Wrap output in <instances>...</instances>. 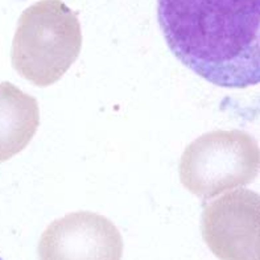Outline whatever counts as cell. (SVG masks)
<instances>
[{
    "mask_svg": "<svg viewBox=\"0 0 260 260\" xmlns=\"http://www.w3.org/2000/svg\"><path fill=\"white\" fill-rule=\"evenodd\" d=\"M169 49L213 85L260 82V0H157Z\"/></svg>",
    "mask_w": 260,
    "mask_h": 260,
    "instance_id": "1",
    "label": "cell"
},
{
    "mask_svg": "<svg viewBox=\"0 0 260 260\" xmlns=\"http://www.w3.org/2000/svg\"><path fill=\"white\" fill-rule=\"evenodd\" d=\"M0 260H3V259H2V257H0Z\"/></svg>",
    "mask_w": 260,
    "mask_h": 260,
    "instance_id": "5",
    "label": "cell"
},
{
    "mask_svg": "<svg viewBox=\"0 0 260 260\" xmlns=\"http://www.w3.org/2000/svg\"><path fill=\"white\" fill-rule=\"evenodd\" d=\"M259 144L239 129L204 134L185 148L180 180L190 193L210 200L252 182L259 173Z\"/></svg>",
    "mask_w": 260,
    "mask_h": 260,
    "instance_id": "3",
    "label": "cell"
},
{
    "mask_svg": "<svg viewBox=\"0 0 260 260\" xmlns=\"http://www.w3.org/2000/svg\"><path fill=\"white\" fill-rule=\"evenodd\" d=\"M40 125L39 103L12 83L0 85V161L23 151Z\"/></svg>",
    "mask_w": 260,
    "mask_h": 260,
    "instance_id": "4",
    "label": "cell"
},
{
    "mask_svg": "<svg viewBox=\"0 0 260 260\" xmlns=\"http://www.w3.org/2000/svg\"><path fill=\"white\" fill-rule=\"evenodd\" d=\"M82 46L77 13L62 0H40L19 19L12 45V63L33 85L56 83L76 62Z\"/></svg>",
    "mask_w": 260,
    "mask_h": 260,
    "instance_id": "2",
    "label": "cell"
}]
</instances>
